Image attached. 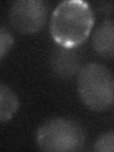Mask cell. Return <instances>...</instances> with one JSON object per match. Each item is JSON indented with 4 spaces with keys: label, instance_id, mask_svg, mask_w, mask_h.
I'll return each instance as SVG.
<instances>
[{
    "label": "cell",
    "instance_id": "1",
    "mask_svg": "<svg viewBox=\"0 0 114 152\" xmlns=\"http://www.w3.org/2000/svg\"><path fill=\"white\" fill-rule=\"evenodd\" d=\"M94 22V12L88 3L66 0L60 2L52 12L50 32L59 46L72 50L87 41Z\"/></svg>",
    "mask_w": 114,
    "mask_h": 152
},
{
    "label": "cell",
    "instance_id": "2",
    "mask_svg": "<svg viewBox=\"0 0 114 152\" xmlns=\"http://www.w3.org/2000/svg\"><path fill=\"white\" fill-rule=\"evenodd\" d=\"M77 89L82 102L94 111H106L113 104L114 78L107 66L88 63L79 69Z\"/></svg>",
    "mask_w": 114,
    "mask_h": 152
},
{
    "label": "cell",
    "instance_id": "3",
    "mask_svg": "<svg viewBox=\"0 0 114 152\" xmlns=\"http://www.w3.org/2000/svg\"><path fill=\"white\" fill-rule=\"evenodd\" d=\"M87 142V135L80 124L69 118H52L36 131V144L43 151H81Z\"/></svg>",
    "mask_w": 114,
    "mask_h": 152
},
{
    "label": "cell",
    "instance_id": "4",
    "mask_svg": "<svg viewBox=\"0 0 114 152\" xmlns=\"http://www.w3.org/2000/svg\"><path fill=\"white\" fill-rule=\"evenodd\" d=\"M49 12V3L43 0H18L10 8V22L19 32L32 34L44 27Z\"/></svg>",
    "mask_w": 114,
    "mask_h": 152
},
{
    "label": "cell",
    "instance_id": "5",
    "mask_svg": "<svg viewBox=\"0 0 114 152\" xmlns=\"http://www.w3.org/2000/svg\"><path fill=\"white\" fill-rule=\"evenodd\" d=\"M92 46L97 53L104 58L114 54V24L112 19H104L92 34Z\"/></svg>",
    "mask_w": 114,
    "mask_h": 152
},
{
    "label": "cell",
    "instance_id": "6",
    "mask_svg": "<svg viewBox=\"0 0 114 152\" xmlns=\"http://www.w3.org/2000/svg\"><path fill=\"white\" fill-rule=\"evenodd\" d=\"M18 107L19 100L15 92L8 86L0 83V123L11 120Z\"/></svg>",
    "mask_w": 114,
    "mask_h": 152
},
{
    "label": "cell",
    "instance_id": "7",
    "mask_svg": "<svg viewBox=\"0 0 114 152\" xmlns=\"http://www.w3.org/2000/svg\"><path fill=\"white\" fill-rule=\"evenodd\" d=\"M55 58L65 61L62 63H52L53 64V69L57 73L60 75L69 76L75 72V69L78 68V57L74 55L72 52H70V50L65 49L60 51H57L54 55Z\"/></svg>",
    "mask_w": 114,
    "mask_h": 152
},
{
    "label": "cell",
    "instance_id": "8",
    "mask_svg": "<svg viewBox=\"0 0 114 152\" xmlns=\"http://www.w3.org/2000/svg\"><path fill=\"white\" fill-rule=\"evenodd\" d=\"M114 133L112 130L104 133L95 142L93 150L96 152H113Z\"/></svg>",
    "mask_w": 114,
    "mask_h": 152
},
{
    "label": "cell",
    "instance_id": "9",
    "mask_svg": "<svg viewBox=\"0 0 114 152\" xmlns=\"http://www.w3.org/2000/svg\"><path fill=\"white\" fill-rule=\"evenodd\" d=\"M14 43L13 36L6 28L0 26V60L11 50Z\"/></svg>",
    "mask_w": 114,
    "mask_h": 152
}]
</instances>
